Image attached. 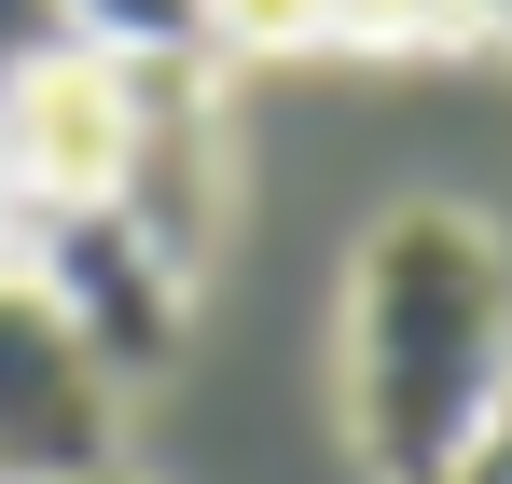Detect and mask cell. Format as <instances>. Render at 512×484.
<instances>
[{
  "instance_id": "2",
  "label": "cell",
  "mask_w": 512,
  "mask_h": 484,
  "mask_svg": "<svg viewBox=\"0 0 512 484\" xmlns=\"http://www.w3.org/2000/svg\"><path fill=\"white\" fill-rule=\"evenodd\" d=\"M125 457V374L56 319L28 263H0V484H84Z\"/></svg>"
},
{
  "instance_id": "10",
  "label": "cell",
  "mask_w": 512,
  "mask_h": 484,
  "mask_svg": "<svg viewBox=\"0 0 512 484\" xmlns=\"http://www.w3.org/2000/svg\"><path fill=\"white\" fill-rule=\"evenodd\" d=\"M56 42H70V14H56V0H0V83L28 70V56H56Z\"/></svg>"
},
{
  "instance_id": "12",
  "label": "cell",
  "mask_w": 512,
  "mask_h": 484,
  "mask_svg": "<svg viewBox=\"0 0 512 484\" xmlns=\"http://www.w3.org/2000/svg\"><path fill=\"white\" fill-rule=\"evenodd\" d=\"M485 56H512V0H485Z\"/></svg>"
},
{
  "instance_id": "11",
  "label": "cell",
  "mask_w": 512,
  "mask_h": 484,
  "mask_svg": "<svg viewBox=\"0 0 512 484\" xmlns=\"http://www.w3.org/2000/svg\"><path fill=\"white\" fill-rule=\"evenodd\" d=\"M14 222H28V208H14V166H0V263H14Z\"/></svg>"
},
{
  "instance_id": "1",
  "label": "cell",
  "mask_w": 512,
  "mask_h": 484,
  "mask_svg": "<svg viewBox=\"0 0 512 484\" xmlns=\"http://www.w3.org/2000/svg\"><path fill=\"white\" fill-rule=\"evenodd\" d=\"M512 388V249L471 208H388L346 263V457L374 484H443V457Z\"/></svg>"
},
{
  "instance_id": "5",
  "label": "cell",
  "mask_w": 512,
  "mask_h": 484,
  "mask_svg": "<svg viewBox=\"0 0 512 484\" xmlns=\"http://www.w3.org/2000/svg\"><path fill=\"white\" fill-rule=\"evenodd\" d=\"M125 125H139V70L56 42L0 83V166H14V208H97L125 180Z\"/></svg>"
},
{
  "instance_id": "9",
  "label": "cell",
  "mask_w": 512,
  "mask_h": 484,
  "mask_svg": "<svg viewBox=\"0 0 512 484\" xmlns=\"http://www.w3.org/2000/svg\"><path fill=\"white\" fill-rule=\"evenodd\" d=\"M443 484H512V388L485 402V429H471V443L443 457Z\"/></svg>"
},
{
  "instance_id": "7",
  "label": "cell",
  "mask_w": 512,
  "mask_h": 484,
  "mask_svg": "<svg viewBox=\"0 0 512 484\" xmlns=\"http://www.w3.org/2000/svg\"><path fill=\"white\" fill-rule=\"evenodd\" d=\"M97 56H208V0H56Z\"/></svg>"
},
{
  "instance_id": "6",
  "label": "cell",
  "mask_w": 512,
  "mask_h": 484,
  "mask_svg": "<svg viewBox=\"0 0 512 484\" xmlns=\"http://www.w3.org/2000/svg\"><path fill=\"white\" fill-rule=\"evenodd\" d=\"M333 42H360V56H485V0H333Z\"/></svg>"
},
{
  "instance_id": "4",
  "label": "cell",
  "mask_w": 512,
  "mask_h": 484,
  "mask_svg": "<svg viewBox=\"0 0 512 484\" xmlns=\"http://www.w3.org/2000/svg\"><path fill=\"white\" fill-rule=\"evenodd\" d=\"M125 70H139V125H125V180H111V208L194 277V263L222 249V222H236L222 97H208V56H125Z\"/></svg>"
},
{
  "instance_id": "8",
  "label": "cell",
  "mask_w": 512,
  "mask_h": 484,
  "mask_svg": "<svg viewBox=\"0 0 512 484\" xmlns=\"http://www.w3.org/2000/svg\"><path fill=\"white\" fill-rule=\"evenodd\" d=\"M333 42V0H208V56H305Z\"/></svg>"
},
{
  "instance_id": "13",
  "label": "cell",
  "mask_w": 512,
  "mask_h": 484,
  "mask_svg": "<svg viewBox=\"0 0 512 484\" xmlns=\"http://www.w3.org/2000/svg\"><path fill=\"white\" fill-rule=\"evenodd\" d=\"M84 484H125V457H111V471H84Z\"/></svg>"
},
{
  "instance_id": "3",
  "label": "cell",
  "mask_w": 512,
  "mask_h": 484,
  "mask_svg": "<svg viewBox=\"0 0 512 484\" xmlns=\"http://www.w3.org/2000/svg\"><path fill=\"white\" fill-rule=\"evenodd\" d=\"M14 263L56 291V319L84 332L111 374H167L180 319H194V277H180L111 194H97V208H28V222H14Z\"/></svg>"
}]
</instances>
